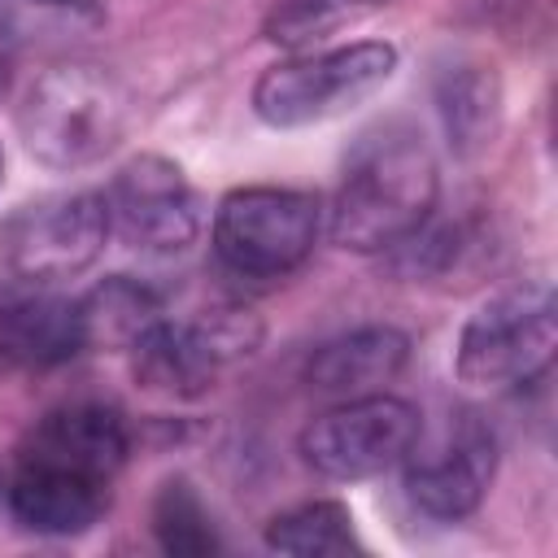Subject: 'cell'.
Segmentation results:
<instances>
[{
	"label": "cell",
	"instance_id": "1",
	"mask_svg": "<svg viewBox=\"0 0 558 558\" xmlns=\"http://www.w3.org/2000/svg\"><path fill=\"white\" fill-rule=\"evenodd\" d=\"M440 196V170L427 140L405 122H379L344 157L327 231L349 253H388L423 227Z\"/></svg>",
	"mask_w": 558,
	"mask_h": 558
},
{
	"label": "cell",
	"instance_id": "2",
	"mask_svg": "<svg viewBox=\"0 0 558 558\" xmlns=\"http://www.w3.org/2000/svg\"><path fill=\"white\" fill-rule=\"evenodd\" d=\"M131 122V83L96 61H61L44 70L17 105L22 148L48 170H83L105 161L126 140Z\"/></svg>",
	"mask_w": 558,
	"mask_h": 558
},
{
	"label": "cell",
	"instance_id": "3",
	"mask_svg": "<svg viewBox=\"0 0 558 558\" xmlns=\"http://www.w3.org/2000/svg\"><path fill=\"white\" fill-rule=\"evenodd\" d=\"M397 61V48L384 39L292 52L288 61L262 70V78L253 83V113L275 131L331 122L388 87Z\"/></svg>",
	"mask_w": 558,
	"mask_h": 558
},
{
	"label": "cell",
	"instance_id": "4",
	"mask_svg": "<svg viewBox=\"0 0 558 558\" xmlns=\"http://www.w3.org/2000/svg\"><path fill=\"white\" fill-rule=\"evenodd\" d=\"M558 349V305L545 279L488 296L458 331L453 371L471 388H519L549 371Z\"/></svg>",
	"mask_w": 558,
	"mask_h": 558
},
{
	"label": "cell",
	"instance_id": "5",
	"mask_svg": "<svg viewBox=\"0 0 558 558\" xmlns=\"http://www.w3.org/2000/svg\"><path fill=\"white\" fill-rule=\"evenodd\" d=\"M323 205L301 187H235L214 209V253L244 279L292 275L318 244Z\"/></svg>",
	"mask_w": 558,
	"mask_h": 558
},
{
	"label": "cell",
	"instance_id": "6",
	"mask_svg": "<svg viewBox=\"0 0 558 558\" xmlns=\"http://www.w3.org/2000/svg\"><path fill=\"white\" fill-rule=\"evenodd\" d=\"M423 427V414L392 392H366L344 397L340 405L314 414L301 427V462L336 484L384 475L388 466H401L414 436Z\"/></svg>",
	"mask_w": 558,
	"mask_h": 558
},
{
	"label": "cell",
	"instance_id": "7",
	"mask_svg": "<svg viewBox=\"0 0 558 558\" xmlns=\"http://www.w3.org/2000/svg\"><path fill=\"white\" fill-rule=\"evenodd\" d=\"M109 240L100 192H52L17 205L0 222V262L9 275L61 283L87 270Z\"/></svg>",
	"mask_w": 558,
	"mask_h": 558
},
{
	"label": "cell",
	"instance_id": "8",
	"mask_svg": "<svg viewBox=\"0 0 558 558\" xmlns=\"http://www.w3.org/2000/svg\"><path fill=\"white\" fill-rule=\"evenodd\" d=\"M405 466V497L432 519H466L497 471V436L475 410L449 414L436 432L418 427Z\"/></svg>",
	"mask_w": 558,
	"mask_h": 558
},
{
	"label": "cell",
	"instance_id": "9",
	"mask_svg": "<svg viewBox=\"0 0 558 558\" xmlns=\"http://www.w3.org/2000/svg\"><path fill=\"white\" fill-rule=\"evenodd\" d=\"M100 196L109 214V235H118L135 253H183L201 231L196 192L183 166L161 153L131 157Z\"/></svg>",
	"mask_w": 558,
	"mask_h": 558
},
{
	"label": "cell",
	"instance_id": "10",
	"mask_svg": "<svg viewBox=\"0 0 558 558\" xmlns=\"http://www.w3.org/2000/svg\"><path fill=\"white\" fill-rule=\"evenodd\" d=\"M83 353L78 301L57 283L4 275L0 279V362L17 371H48Z\"/></svg>",
	"mask_w": 558,
	"mask_h": 558
},
{
	"label": "cell",
	"instance_id": "11",
	"mask_svg": "<svg viewBox=\"0 0 558 558\" xmlns=\"http://www.w3.org/2000/svg\"><path fill=\"white\" fill-rule=\"evenodd\" d=\"M126 449H131V436H126V423L118 410L74 401V405L48 410L31 427V436L22 445V462L57 466V471L109 484L122 471Z\"/></svg>",
	"mask_w": 558,
	"mask_h": 558
},
{
	"label": "cell",
	"instance_id": "12",
	"mask_svg": "<svg viewBox=\"0 0 558 558\" xmlns=\"http://www.w3.org/2000/svg\"><path fill=\"white\" fill-rule=\"evenodd\" d=\"M410 362V336L392 323H366L318 344L305 362V384L327 397H366L384 392Z\"/></svg>",
	"mask_w": 558,
	"mask_h": 558
},
{
	"label": "cell",
	"instance_id": "13",
	"mask_svg": "<svg viewBox=\"0 0 558 558\" xmlns=\"http://www.w3.org/2000/svg\"><path fill=\"white\" fill-rule=\"evenodd\" d=\"M131 375L144 392L166 401H192L214 388V379L227 371V362L214 353L201 323H170L157 318L131 349Z\"/></svg>",
	"mask_w": 558,
	"mask_h": 558
},
{
	"label": "cell",
	"instance_id": "14",
	"mask_svg": "<svg viewBox=\"0 0 558 558\" xmlns=\"http://www.w3.org/2000/svg\"><path fill=\"white\" fill-rule=\"evenodd\" d=\"M109 506V484L70 475L57 466L22 462L9 480V514L35 536H78L100 523Z\"/></svg>",
	"mask_w": 558,
	"mask_h": 558
},
{
	"label": "cell",
	"instance_id": "15",
	"mask_svg": "<svg viewBox=\"0 0 558 558\" xmlns=\"http://www.w3.org/2000/svg\"><path fill=\"white\" fill-rule=\"evenodd\" d=\"M436 113L445 126L449 148L471 161L488 153L501 131V78L488 61H453L436 74Z\"/></svg>",
	"mask_w": 558,
	"mask_h": 558
},
{
	"label": "cell",
	"instance_id": "16",
	"mask_svg": "<svg viewBox=\"0 0 558 558\" xmlns=\"http://www.w3.org/2000/svg\"><path fill=\"white\" fill-rule=\"evenodd\" d=\"M157 318H161V296L144 279H131V275H109L78 296L83 349L126 353Z\"/></svg>",
	"mask_w": 558,
	"mask_h": 558
},
{
	"label": "cell",
	"instance_id": "17",
	"mask_svg": "<svg viewBox=\"0 0 558 558\" xmlns=\"http://www.w3.org/2000/svg\"><path fill=\"white\" fill-rule=\"evenodd\" d=\"M109 22L100 0H0V39L17 48L61 52L87 44Z\"/></svg>",
	"mask_w": 558,
	"mask_h": 558
},
{
	"label": "cell",
	"instance_id": "18",
	"mask_svg": "<svg viewBox=\"0 0 558 558\" xmlns=\"http://www.w3.org/2000/svg\"><path fill=\"white\" fill-rule=\"evenodd\" d=\"M266 549L292 554V558L349 554V549H357L353 514H349L344 501H331V497L301 501V506H292V510H283L266 523Z\"/></svg>",
	"mask_w": 558,
	"mask_h": 558
},
{
	"label": "cell",
	"instance_id": "19",
	"mask_svg": "<svg viewBox=\"0 0 558 558\" xmlns=\"http://www.w3.org/2000/svg\"><path fill=\"white\" fill-rule=\"evenodd\" d=\"M392 0H275L262 35L283 52H305L340 35L344 26L379 13Z\"/></svg>",
	"mask_w": 558,
	"mask_h": 558
},
{
	"label": "cell",
	"instance_id": "20",
	"mask_svg": "<svg viewBox=\"0 0 558 558\" xmlns=\"http://www.w3.org/2000/svg\"><path fill=\"white\" fill-rule=\"evenodd\" d=\"M153 532H157V545L174 558H201V554L218 549L214 519L187 480L161 484V493L153 501Z\"/></svg>",
	"mask_w": 558,
	"mask_h": 558
},
{
	"label": "cell",
	"instance_id": "21",
	"mask_svg": "<svg viewBox=\"0 0 558 558\" xmlns=\"http://www.w3.org/2000/svg\"><path fill=\"white\" fill-rule=\"evenodd\" d=\"M9 57H13V48L0 39V87H4V78H9Z\"/></svg>",
	"mask_w": 558,
	"mask_h": 558
},
{
	"label": "cell",
	"instance_id": "22",
	"mask_svg": "<svg viewBox=\"0 0 558 558\" xmlns=\"http://www.w3.org/2000/svg\"><path fill=\"white\" fill-rule=\"evenodd\" d=\"M0 170H4V153H0Z\"/></svg>",
	"mask_w": 558,
	"mask_h": 558
}]
</instances>
